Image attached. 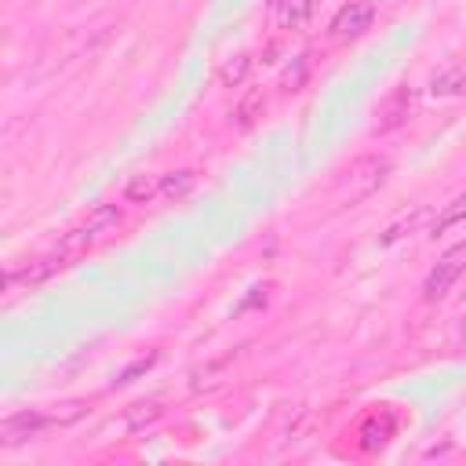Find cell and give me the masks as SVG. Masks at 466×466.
Here are the masks:
<instances>
[{
	"instance_id": "obj_15",
	"label": "cell",
	"mask_w": 466,
	"mask_h": 466,
	"mask_svg": "<svg viewBox=\"0 0 466 466\" xmlns=\"http://www.w3.org/2000/svg\"><path fill=\"white\" fill-rule=\"evenodd\" d=\"M87 408H91L87 400H62V404H55V408H47V415H51V426H69V422L84 419Z\"/></svg>"
},
{
	"instance_id": "obj_9",
	"label": "cell",
	"mask_w": 466,
	"mask_h": 466,
	"mask_svg": "<svg viewBox=\"0 0 466 466\" xmlns=\"http://www.w3.org/2000/svg\"><path fill=\"white\" fill-rule=\"evenodd\" d=\"M160 186H164V175H135L127 186H124V200L127 204H153L160 197Z\"/></svg>"
},
{
	"instance_id": "obj_5",
	"label": "cell",
	"mask_w": 466,
	"mask_h": 466,
	"mask_svg": "<svg viewBox=\"0 0 466 466\" xmlns=\"http://www.w3.org/2000/svg\"><path fill=\"white\" fill-rule=\"evenodd\" d=\"M51 426V415L47 411H15L0 422V444L4 448H15V444H25L33 437H40L44 430Z\"/></svg>"
},
{
	"instance_id": "obj_14",
	"label": "cell",
	"mask_w": 466,
	"mask_h": 466,
	"mask_svg": "<svg viewBox=\"0 0 466 466\" xmlns=\"http://www.w3.org/2000/svg\"><path fill=\"white\" fill-rule=\"evenodd\" d=\"M160 400H138V404H131L127 408V415H124V426L135 433V430H142V426H149V422H157L160 419Z\"/></svg>"
},
{
	"instance_id": "obj_13",
	"label": "cell",
	"mask_w": 466,
	"mask_h": 466,
	"mask_svg": "<svg viewBox=\"0 0 466 466\" xmlns=\"http://www.w3.org/2000/svg\"><path fill=\"white\" fill-rule=\"evenodd\" d=\"M248 73H251V55H248V51H237L233 58H226V62H222L218 80H222L226 87H237V84H244V80H248Z\"/></svg>"
},
{
	"instance_id": "obj_6",
	"label": "cell",
	"mask_w": 466,
	"mask_h": 466,
	"mask_svg": "<svg viewBox=\"0 0 466 466\" xmlns=\"http://www.w3.org/2000/svg\"><path fill=\"white\" fill-rule=\"evenodd\" d=\"M422 222H433V211H430L426 204H415L411 211H400V215H397V218H393V222H390V226L379 233V240H382V244H397L400 237L415 233Z\"/></svg>"
},
{
	"instance_id": "obj_4",
	"label": "cell",
	"mask_w": 466,
	"mask_h": 466,
	"mask_svg": "<svg viewBox=\"0 0 466 466\" xmlns=\"http://www.w3.org/2000/svg\"><path fill=\"white\" fill-rule=\"evenodd\" d=\"M415 106H419V91L415 87H393L386 98H382V106H379V124H375V131H397V127H404L411 116H415Z\"/></svg>"
},
{
	"instance_id": "obj_3",
	"label": "cell",
	"mask_w": 466,
	"mask_h": 466,
	"mask_svg": "<svg viewBox=\"0 0 466 466\" xmlns=\"http://www.w3.org/2000/svg\"><path fill=\"white\" fill-rule=\"evenodd\" d=\"M371 22H375V7H371V4H364V0H353V4H346V7H339V11H335V18H331L328 33H331V40L350 44V40L364 36V33L371 29Z\"/></svg>"
},
{
	"instance_id": "obj_17",
	"label": "cell",
	"mask_w": 466,
	"mask_h": 466,
	"mask_svg": "<svg viewBox=\"0 0 466 466\" xmlns=\"http://www.w3.org/2000/svg\"><path fill=\"white\" fill-rule=\"evenodd\" d=\"M157 364V353H146V357H138V360H131L124 371H120V379H116V386H124V382H135V375H142V371H149Z\"/></svg>"
},
{
	"instance_id": "obj_7",
	"label": "cell",
	"mask_w": 466,
	"mask_h": 466,
	"mask_svg": "<svg viewBox=\"0 0 466 466\" xmlns=\"http://www.w3.org/2000/svg\"><path fill=\"white\" fill-rule=\"evenodd\" d=\"M80 226H84V233H87L91 240H102V237H109V233L120 226V211H116V204H98V208H91V211L80 218Z\"/></svg>"
},
{
	"instance_id": "obj_1",
	"label": "cell",
	"mask_w": 466,
	"mask_h": 466,
	"mask_svg": "<svg viewBox=\"0 0 466 466\" xmlns=\"http://www.w3.org/2000/svg\"><path fill=\"white\" fill-rule=\"evenodd\" d=\"M390 167H393V160H390L386 153H364V157H357V160L342 171V178H339V186H335V200H339L342 208H353V204L368 200V197L386 182Z\"/></svg>"
},
{
	"instance_id": "obj_8",
	"label": "cell",
	"mask_w": 466,
	"mask_h": 466,
	"mask_svg": "<svg viewBox=\"0 0 466 466\" xmlns=\"http://www.w3.org/2000/svg\"><path fill=\"white\" fill-rule=\"evenodd\" d=\"M313 18V0H280L277 4V25L280 29H306Z\"/></svg>"
},
{
	"instance_id": "obj_12",
	"label": "cell",
	"mask_w": 466,
	"mask_h": 466,
	"mask_svg": "<svg viewBox=\"0 0 466 466\" xmlns=\"http://www.w3.org/2000/svg\"><path fill=\"white\" fill-rule=\"evenodd\" d=\"M459 222H466V193H459L451 204H444V211H441V215H433L430 233H433V237H441L444 229H451V226H459Z\"/></svg>"
},
{
	"instance_id": "obj_16",
	"label": "cell",
	"mask_w": 466,
	"mask_h": 466,
	"mask_svg": "<svg viewBox=\"0 0 466 466\" xmlns=\"http://www.w3.org/2000/svg\"><path fill=\"white\" fill-rule=\"evenodd\" d=\"M459 87H466V73L462 69H451V73L433 80V95H455Z\"/></svg>"
},
{
	"instance_id": "obj_11",
	"label": "cell",
	"mask_w": 466,
	"mask_h": 466,
	"mask_svg": "<svg viewBox=\"0 0 466 466\" xmlns=\"http://www.w3.org/2000/svg\"><path fill=\"white\" fill-rule=\"evenodd\" d=\"M193 186H197V171H193V167L167 171V175H164V186H160V197H167V200H182Z\"/></svg>"
},
{
	"instance_id": "obj_10",
	"label": "cell",
	"mask_w": 466,
	"mask_h": 466,
	"mask_svg": "<svg viewBox=\"0 0 466 466\" xmlns=\"http://www.w3.org/2000/svg\"><path fill=\"white\" fill-rule=\"evenodd\" d=\"M262 109H266V95H262V87H251V91L237 102V109H233V124H237V127H251V124L262 116Z\"/></svg>"
},
{
	"instance_id": "obj_2",
	"label": "cell",
	"mask_w": 466,
	"mask_h": 466,
	"mask_svg": "<svg viewBox=\"0 0 466 466\" xmlns=\"http://www.w3.org/2000/svg\"><path fill=\"white\" fill-rule=\"evenodd\" d=\"M462 269H466V244H455L451 251H444L441 258H437V266L426 273V280H422V295L433 302V299H444L448 291H451V284L462 277Z\"/></svg>"
}]
</instances>
